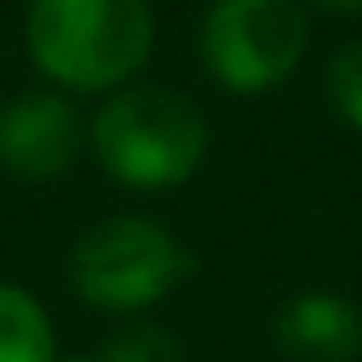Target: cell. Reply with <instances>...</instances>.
I'll return each mask as SVG.
<instances>
[{
    "instance_id": "obj_6",
    "label": "cell",
    "mask_w": 362,
    "mask_h": 362,
    "mask_svg": "<svg viewBox=\"0 0 362 362\" xmlns=\"http://www.w3.org/2000/svg\"><path fill=\"white\" fill-rule=\"evenodd\" d=\"M273 347L288 362H357L362 357V308L332 288H303L278 308Z\"/></svg>"
},
{
    "instance_id": "obj_9",
    "label": "cell",
    "mask_w": 362,
    "mask_h": 362,
    "mask_svg": "<svg viewBox=\"0 0 362 362\" xmlns=\"http://www.w3.org/2000/svg\"><path fill=\"white\" fill-rule=\"evenodd\" d=\"M322 95H327V110L352 129L362 134V35L337 45L327 55V70H322Z\"/></svg>"
},
{
    "instance_id": "obj_8",
    "label": "cell",
    "mask_w": 362,
    "mask_h": 362,
    "mask_svg": "<svg viewBox=\"0 0 362 362\" xmlns=\"http://www.w3.org/2000/svg\"><path fill=\"white\" fill-rule=\"evenodd\" d=\"M60 362H184V347L169 327L159 322H129L115 337H105L95 352L80 357H60Z\"/></svg>"
},
{
    "instance_id": "obj_3",
    "label": "cell",
    "mask_w": 362,
    "mask_h": 362,
    "mask_svg": "<svg viewBox=\"0 0 362 362\" xmlns=\"http://www.w3.org/2000/svg\"><path fill=\"white\" fill-rule=\"evenodd\" d=\"M189 268H194V258H189L184 238L149 214L100 218L70 248L75 298L110 317H134V313L164 303L189 278Z\"/></svg>"
},
{
    "instance_id": "obj_4",
    "label": "cell",
    "mask_w": 362,
    "mask_h": 362,
    "mask_svg": "<svg viewBox=\"0 0 362 362\" xmlns=\"http://www.w3.org/2000/svg\"><path fill=\"white\" fill-rule=\"evenodd\" d=\"M308 40L313 25L303 0H209L199 65L228 95H268L298 75Z\"/></svg>"
},
{
    "instance_id": "obj_2",
    "label": "cell",
    "mask_w": 362,
    "mask_h": 362,
    "mask_svg": "<svg viewBox=\"0 0 362 362\" xmlns=\"http://www.w3.org/2000/svg\"><path fill=\"white\" fill-rule=\"evenodd\" d=\"M90 149L119 189L169 194L204 169L209 119L184 90L134 80V85L105 95V105L95 110Z\"/></svg>"
},
{
    "instance_id": "obj_5",
    "label": "cell",
    "mask_w": 362,
    "mask_h": 362,
    "mask_svg": "<svg viewBox=\"0 0 362 362\" xmlns=\"http://www.w3.org/2000/svg\"><path fill=\"white\" fill-rule=\"evenodd\" d=\"M90 144V124L60 90H25L0 105V169L21 184H50L75 169Z\"/></svg>"
},
{
    "instance_id": "obj_7",
    "label": "cell",
    "mask_w": 362,
    "mask_h": 362,
    "mask_svg": "<svg viewBox=\"0 0 362 362\" xmlns=\"http://www.w3.org/2000/svg\"><path fill=\"white\" fill-rule=\"evenodd\" d=\"M0 362H60L50 313L21 283H0Z\"/></svg>"
},
{
    "instance_id": "obj_10",
    "label": "cell",
    "mask_w": 362,
    "mask_h": 362,
    "mask_svg": "<svg viewBox=\"0 0 362 362\" xmlns=\"http://www.w3.org/2000/svg\"><path fill=\"white\" fill-rule=\"evenodd\" d=\"M303 6H317L327 16H362V0H303Z\"/></svg>"
},
{
    "instance_id": "obj_1",
    "label": "cell",
    "mask_w": 362,
    "mask_h": 362,
    "mask_svg": "<svg viewBox=\"0 0 362 362\" xmlns=\"http://www.w3.org/2000/svg\"><path fill=\"white\" fill-rule=\"evenodd\" d=\"M25 55L60 95H115L139 80L154 55L149 0H30Z\"/></svg>"
}]
</instances>
